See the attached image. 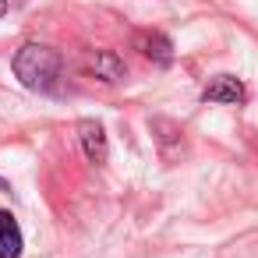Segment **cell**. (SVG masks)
<instances>
[{"instance_id": "5b68a950", "label": "cell", "mask_w": 258, "mask_h": 258, "mask_svg": "<svg viewBox=\"0 0 258 258\" xmlns=\"http://www.w3.org/2000/svg\"><path fill=\"white\" fill-rule=\"evenodd\" d=\"M78 138H82V149H85V159L103 166L106 156H110V138H106V127L96 120V117H85L78 120Z\"/></svg>"}, {"instance_id": "277c9868", "label": "cell", "mask_w": 258, "mask_h": 258, "mask_svg": "<svg viewBox=\"0 0 258 258\" xmlns=\"http://www.w3.org/2000/svg\"><path fill=\"white\" fill-rule=\"evenodd\" d=\"M149 131H152V138H156V145H159V156H163L166 163H173V159L184 152V131H180L177 120H170V117H152V120H149Z\"/></svg>"}, {"instance_id": "6da1fadb", "label": "cell", "mask_w": 258, "mask_h": 258, "mask_svg": "<svg viewBox=\"0 0 258 258\" xmlns=\"http://www.w3.org/2000/svg\"><path fill=\"white\" fill-rule=\"evenodd\" d=\"M11 71L29 92H53L60 78V53L46 43H25L15 53Z\"/></svg>"}, {"instance_id": "9c48e42d", "label": "cell", "mask_w": 258, "mask_h": 258, "mask_svg": "<svg viewBox=\"0 0 258 258\" xmlns=\"http://www.w3.org/2000/svg\"><path fill=\"white\" fill-rule=\"evenodd\" d=\"M0 191H11V184H8V180H0Z\"/></svg>"}, {"instance_id": "7a4b0ae2", "label": "cell", "mask_w": 258, "mask_h": 258, "mask_svg": "<svg viewBox=\"0 0 258 258\" xmlns=\"http://www.w3.org/2000/svg\"><path fill=\"white\" fill-rule=\"evenodd\" d=\"M131 43H135V50H138L142 57H149L152 64H159V68H170V64H173V43H170V36L156 32V29H138V32L131 36Z\"/></svg>"}, {"instance_id": "52a82bcc", "label": "cell", "mask_w": 258, "mask_h": 258, "mask_svg": "<svg viewBox=\"0 0 258 258\" xmlns=\"http://www.w3.org/2000/svg\"><path fill=\"white\" fill-rule=\"evenodd\" d=\"M22 251H25V237L18 219L8 209H0V258H22Z\"/></svg>"}, {"instance_id": "ba28073f", "label": "cell", "mask_w": 258, "mask_h": 258, "mask_svg": "<svg viewBox=\"0 0 258 258\" xmlns=\"http://www.w3.org/2000/svg\"><path fill=\"white\" fill-rule=\"evenodd\" d=\"M8 15V0H0V18H4Z\"/></svg>"}, {"instance_id": "3957f363", "label": "cell", "mask_w": 258, "mask_h": 258, "mask_svg": "<svg viewBox=\"0 0 258 258\" xmlns=\"http://www.w3.org/2000/svg\"><path fill=\"white\" fill-rule=\"evenodd\" d=\"M85 71H89L92 78H99L103 85H117V82H124V75H127L124 57H120L117 50H92V53L85 57Z\"/></svg>"}, {"instance_id": "8992f818", "label": "cell", "mask_w": 258, "mask_h": 258, "mask_svg": "<svg viewBox=\"0 0 258 258\" xmlns=\"http://www.w3.org/2000/svg\"><path fill=\"white\" fill-rule=\"evenodd\" d=\"M202 99L205 103H226V106H240L247 99V89L237 75H216L205 89H202Z\"/></svg>"}]
</instances>
